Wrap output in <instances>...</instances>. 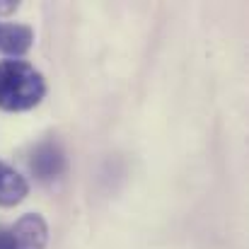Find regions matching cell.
<instances>
[{
	"label": "cell",
	"instance_id": "277c9868",
	"mask_svg": "<svg viewBox=\"0 0 249 249\" xmlns=\"http://www.w3.org/2000/svg\"><path fill=\"white\" fill-rule=\"evenodd\" d=\"M29 194V184L27 179L7 162H0V206L10 208L17 206L24 196Z\"/></svg>",
	"mask_w": 249,
	"mask_h": 249
},
{
	"label": "cell",
	"instance_id": "7a4b0ae2",
	"mask_svg": "<svg viewBox=\"0 0 249 249\" xmlns=\"http://www.w3.org/2000/svg\"><path fill=\"white\" fill-rule=\"evenodd\" d=\"M49 225L41 215H22L12 228H0V249H46Z\"/></svg>",
	"mask_w": 249,
	"mask_h": 249
},
{
	"label": "cell",
	"instance_id": "3957f363",
	"mask_svg": "<svg viewBox=\"0 0 249 249\" xmlns=\"http://www.w3.org/2000/svg\"><path fill=\"white\" fill-rule=\"evenodd\" d=\"M66 165H68L66 150L53 138H46V141L36 143L34 150H32V155H29V169H32V174L39 181H44V184L61 179L66 174Z\"/></svg>",
	"mask_w": 249,
	"mask_h": 249
},
{
	"label": "cell",
	"instance_id": "5b68a950",
	"mask_svg": "<svg viewBox=\"0 0 249 249\" xmlns=\"http://www.w3.org/2000/svg\"><path fill=\"white\" fill-rule=\"evenodd\" d=\"M34 32L27 24H5L0 27V51L7 56H24L32 49Z\"/></svg>",
	"mask_w": 249,
	"mask_h": 249
},
{
	"label": "cell",
	"instance_id": "6da1fadb",
	"mask_svg": "<svg viewBox=\"0 0 249 249\" xmlns=\"http://www.w3.org/2000/svg\"><path fill=\"white\" fill-rule=\"evenodd\" d=\"M46 94L41 73L27 61H0V109L24 111L36 107Z\"/></svg>",
	"mask_w": 249,
	"mask_h": 249
},
{
	"label": "cell",
	"instance_id": "8992f818",
	"mask_svg": "<svg viewBox=\"0 0 249 249\" xmlns=\"http://www.w3.org/2000/svg\"><path fill=\"white\" fill-rule=\"evenodd\" d=\"M17 10V2H0V12H12Z\"/></svg>",
	"mask_w": 249,
	"mask_h": 249
}]
</instances>
